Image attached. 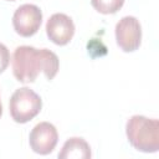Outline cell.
<instances>
[{"label":"cell","instance_id":"1","mask_svg":"<svg viewBox=\"0 0 159 159\" xmlns=\"http://www.w3.org/2000/svg\"><path fill=\"white\" fill-rule=\"evenodd\" d=\"M14 77L22 83L35 82L40 72L51 81L58 72L60 60L48 48H36L34 46H17L11 58Z\"/></svg>","mask_w":159,"mask_h":159},{"label":"cell","instance_id":"2","mask_svg":"<svg viewBox=\"0 0 159 159\" xmlns=\"http://www.w3.org/2000/svg\"><path fill=\"white\" fill-rule=\"evenodd\" d=\"M128 142L139 152L155 153L159 149V122L155 118L132 116L125 124Z\"/></svg>","mask_w":159,"mask_h":159},{"label":"cell","instance_id":"3","mask_svg":"<svg viewBox=\"0 0 159 159\" xmlns=\"http://www.w3.org/2000/svg\"><path fill=\"white\" fill-rule=\"evenodd\" d=\"M42 108L41 97L29 87L17 88L10 97L9 112L16 123H27L35 118Z\"/></svg>","mask_w":159,"mask_h":159},{"label":"cell","instance_id":"4","mask_svg":"<svg viewBox=\"0 0 159 159\" xmlns=\"http://www.w3.org/2000/svg\"><path fill=\"white\" fill-rule=\"evenodd\" d=\"M42 22V11L37 5L24 4L20 5L12 16V26L17 35L30 37L35 35Z\"/></svg>","mask_w":159,"mask_h":159},{"label":"cell","instance_id":"5","mask_svg":"<svg viewBox=\"0 0 159 159\" xmlns=\"http://www.w3.org/2000/svg\"><path fill=\"white\" fill-rule=\"evenodd\" d=\"M116 41L124 52H133L142 42V25L134 16H124L116 24Z\"/></svg>","mask_w":159,"mask_h":159},{"label":"cell","instance_id":"6","mask_svg":"<svg viewBox=\"0 0 159 159\" xmlns=\"http://www.w3.org/2000/svg\"><path fill=\"white\" fill-rule=\"evenodd\" d=\"M58 142V133L56 127L50 122L37 123L30 132L29 143L31 149L40 154L47 155L53 152Z\"/></svg>","mask_w":159,"mask_h":159},{"label":"cell","instance_id":"7","mask_svg":"<svg viewBox=\"0 0 159 159\" xmlns=\"http://www.w3.org/2000/svg\"><path fill=\"white\" fill-rule=\"evenodd\" d=\"M46 34L55 45H67L75 35L73 20L66 14L56 12L51 15L46 22Z\"/></svg>","mask_w":159,"mask_h":159},{"label":"cell","instance_id":"8","mask_svg":"<svg viewBox=\"0 0 159 159\" xmlns=\"http://www.w3.org/2000/svg\"><path fill=\"white\" fill-rule=\"evenodd\" d=\"M91 157L92 153L89 144L80 137H72L67 139L58 153L60 159H89Z\"/></svg>","mask_w":159,"mask_h":159},{"label":"cell","instance_id":"9","mask_svg":"<svg viewBox=\"0 0 159 159\" xmlns=\"http://www.w3.org/2000/svg\"><path fill=\"white\" fill-rule=\"evenodd\" d=\"M91 4L96 11L109 15L116 14L119 9H122L124 0H91Z\"/></svg>","mask_w":159,"mask_h":159},{"label":"cell","instance_id":"10","mask_svg":"<svg viewBox=\"0 0 159 159\" xmlns=\"http://www.w3.org/2000/svg\"><path fill=\"white\" fill-rule=\"evenodd\" d=\"M10 63V52L7 47L0 42V73H2Z\"/></svg>","mask_w":159,"mask_h":159},{"label":"cell","instance_id":"11","mask_svg":"<svg viewBox=\"0 0 159 159\" xmlns=\"http://www.w3.org/2000/svg\"><path fill=\"white\" fill-rule=\"evenodd\" d=\"M2 114V104H1V99H0V117Z\"/></svg>","mask_w":159,"mask_h":159},{"label":"cell","instance_id":"12","mask_svg":"<svg viewBox=\"0 0 159 159\" xmlns=\"http://www.w3.org/2000/svg\"><path fill=\"white\" fill-rule=\"evenodd\" d=\"M6 1H15V0H6Z\"/></svg>","mask_w":159,"mask_h":159}]
</instances>
